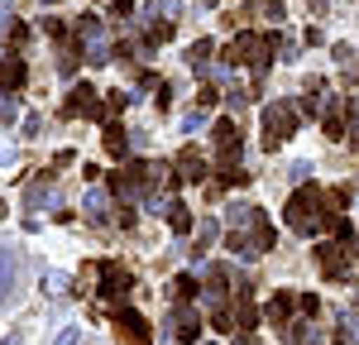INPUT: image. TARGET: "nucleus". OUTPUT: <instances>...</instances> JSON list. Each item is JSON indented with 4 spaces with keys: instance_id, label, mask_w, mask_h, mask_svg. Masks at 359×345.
<instances>
[{
    "instance_id": "8",
    "label": "nucleus",
    "mask_w": 359,
    "mask_h": 345,
    "mask_svg": "<svg viewBox=\"0 0 359 345\" xmlns=\"http://www.w3.org/2000/svg\"><path fill=\"white\" fill-rule=\"evenodd\" d=\"M316 259H321V273H326V278H345L350 264H355L350 245H316Z\"/></svg>"
},
{
    "instance_id": "10",
    "label": "nucleus",
    "mask_w": 359,
    "mask_h": 345,
    "mask_svg": "<svg viewBox=\"0 0 359 345\" xmlns=\"http://www.w3.org/2000/svg\"><path fill=\"white\" fill-rule=\"evenodd\" d=\"M125 292H130V273L106 259V264H101V297H125Z\"/></svg>"
},
{
    "instance_id": "26",
    "label": "nucleus",
    "mask_w": 359,
    "mask_h": 345,
    "mask_svg": "<svg viewBox=\"0 0 359 345\" xmlns=\"http://www.w3.org/2000/svg\"><path fill=\"white\" fill-rule=\"evenodd\" d=\"M245 177H249V172L240 168V158H235V163H225V168H221V182H230V187H235V182H245Z\"/></svg>"
},
{
    "instance_id": "11",
    "label": "nucleus",
    "mask_w": 359,
    "mask_h": 345,
    "mask_svg": "<svg viewBox=\"0 0 359 345\" xmlns=\"http://www.w3.org/2000/svg\"><path fill=\"white\" fill-rule=\"evenodd\" d=\"M172 336H177V341H196V336H201V316H196L192 307H177V312H172Z\"/></svg>"
},
{
    "instance_id": "15",
    "label": "nucleus",
    "mask_w": 359,
    "mask_h": 345,
    "mask_svg": "<svg viewBox=\"0 0 359 345\" xmlns=\"http://www.w3.org/2000/svg\"><path fill=\"white\" fill-rule=\"evenodd\" d=\"M120 336H130V345H149V321L139 312H120Z\"/></svg>"
},
{
    "instance_id": "14",
    "label": "nucleus",
    "mask_w": 359,
    "mask_h": 345,
    "mask_svg": "<svg viewBox=\"0 0 359 345\" xmlns=\"http://www.w3.org/2000/svg\"><path fill=\"white\" fill-rule=\"evenodd\" d=\"M25 77H29V67L20 58H5V62H0V91H20Z\"/></svg>"
},
{
    "instance_id": "9",
    "label": "nucleus",
    "mask_w": 359,
    "mask_h": 345,
    "mask_svg": "<svg viewBox=\"0 0 359 345\" xmlns=\"http://www.w3.org/2000/svg\"><path fill=\"white\" fill-rule=\"evenodd\" d=\"M211 140H216V149H221L225 163H235V154H240V130H235V120H216Z\"/></svg>"
},
{
    "instance_id": "13",
    "label": "nucleus",
    "mask_w": 359,
    "mask_h": 345,
    "mask_svg": "<svg viewBox=\"0 0 359 345\" xmlns=\"http://www.w3.org/2000/svg\"><path fill=\"white\" fill-rule=\"evenodd\" d=\"M106 206H111V192H106V187H91V192L82 197V211H86V221H91V226H101V221H106Z\"/></svg>"
},
{
    "instance_id": "7",
    "label": "nucleus",
    "mask_w": 359,
    "mask_h": 345,
    "mask_svg": "<svg viewBox=\"0 0 359 345\" xmlns=\"http://www.w3.org/2000/svg\"><path fill=\"white\" fill-rule=\"evenodd\" d=\"M67 120H82V115H106V106L96 101V86H72V96L62 101Z\"/></svg>"
},
{
    "instance_id": "22",
    "label": "nucleus",
    "mask_w": 359,
    "mask_h": 345,
    "mask_svg": "<svg viewBox=\"0 0 359 345\" xmlns=\"http://www.w3.org/2000/svg\"><path fill=\"white\" fill-rule=\"evenodd\" d=\"M163 211H168V226L177 230V235H187V230H192V216H187V206H182V201H168Z\"/></svg>"
},
{
    "instance_id": "31",
    "label": "nucleus",
    "mask_w": 359,
    "mask_h": 345,
    "mask_svg": "<svg viewBox=\"0 0 359 345\" xmlns=\"http://www.w3.org/2000/svg\"><path fill=\"white\" fill-rule=\"evenodd\" d=\"M43 292H62V273H48L43 278Z\"/></svg>"
},
{
    "instance_id": "35",
    "label": "nucleus",
    "mask_w": 359,
    "mask_h": 345,
    "mask_svg": "<svg viewBox=\"0 0 359 345\" xmlns=\"http://www.w3.org/2000/svg\"><path fill=\"white\" fill-rule=\"evenodd\" d=\"M0 345H25V341H20V336H10V341H0Z\"/></svg>"
},
{
    "instance_id": "6",
    "label": "nucleus",
    "mask_w": 359,
    "mask_h": 345,
    "mask_svg": "<svg viewBox=\"0 0 359 345\" xmlns=\"http://www.w3.org/2000/svg\"><path fill=\"white\" fill-rule=\"evenodd\" d=\"M20 297V250L0 245V307Z\"/></svg>"
},
{
    "instance_id": "4",
    "label": "nucleus",
    "mask_w": 359,
    "mask_h": 345,
    "mask_svg": "<svg viewBox=\"0 0 359 345\" xmlns=\"http://www.w3.org/2000/svg\"><path fill=\"white\" fill-rule=\"evenodd\" d=\"M77 39H82V48H86V62H115V48H111V39H106V25L96 20V15H82L77 20Z\"/></svg>"
},
{
    "instance_id": "29",
    "label": "nucleus",
    "mask_w": 359,
    "mask_h": 345,
    "mask_svg": "<svg viewBox=\"0 0 359 345\" xmlns=\"http://www.w3.org/2000/svg\"><path fill=\"white\" fill-rule=\"evenodd\" d=\"M111 15L115 20H130L135 15V0H111Z\"/></svg>"
},
{
    "instance_id": "36",
    "label": "nucleus",
    "mask_w": 359,
    "mask_h": 345,
    "mask_svg": "<svg viewBox=\"0 0 359 345\" xmlns=\"http://www.w3.org/2000/svg\"><path fill=\"white\" fill-rule=\"evenodd\" d=\"M321 5H326V0H311V10H321Z\"/></svg>"
},
{
    "instance_id": "1",
    "label": "nucleus",
    "mask_w": 359,
    "mask_h": 345,
    "mask_svg": "<svg viewBox=\"0 0 359 345\" xmlns=\"http://www.w3.org/2000/svg\"><path fill=\"white\" fill-rule=\"evenodd\" d=\"M283 221L297 230V235H316V230L331 221V211H326V197H321L316 187H302V192H292L287 211H283Z\"/></svg>"
},
{
    "instance_id": "3",
    "label": "nucleus",
    "mask_w": 359,
    "mask_h": 345,
    "mask_svg": "<svg viewBox=\"0 0 359 345\" xmlns=\"http://www.w3.org/2000/svg\"><path fill=\"white\" fill-rule=\"evenodd\" d=\"M292 130H297V106H292V101L264 106V149H278Z\"/></svg>"
},
{
    "instance_id": "19",
    "label": "nucleus",
    "mask_w": 359,
    "mask_h": 345,
    "mask_svg": "<svg viewBox=\"0 0 359 345\" xmlns=\"http://www.w3.org/2000/svg\"><path fill=\"white\" fill-rule=\"evenodd\" d=\"M321 125H326V135L340 140L345 135V115H340V101H321Z\"/></svg>"
},
{
    "instance_id": "30",
    "label": "nucleus",
    "mask_w": 359,
    "mask_h": 345,
    "mask_svg": "<svg viewBox=\"0 0 359 345\" xmlns=\"http://www.w3.org/2000/svg\"><path fill=\"white\" fill-rule=\"evenodd\" d=\"M172 288H177V297H192V292H196V283H192V278H177Z\"/></svg>"
},
{
    "instance_id": "37",
    "label": "nucleus",
    "mask_w": 359,
    "mask_h": 345,
    "mask_svg": "<svg viewBox=\"0 0 359 345\" xmlns=\"http://www.w3.org/2000/svg\"><path fill=\"white\" fill-rule=\"evenodd\" d=\"M0 216H5V206H0Z\"/></svg>"
},
{
    "instance_id": "17",
    "label": "nucleus",
    "mask_w": 359,
    "mask_h": 345,
    "mask_svg": "<svg viewBox=\"0 0 359 345\" xmlns=\"http://www.w3.org/2000/svg\"><path fill=\"white\" fill-rule=\"evenodd\" d=\"M259 221H264L259 206H230V211H225V226L230 230H249V226H259Z\"/></svg>"
},
{
    "instance_id": "32",
    "label": "nucleus",
    "mask_w": 359,
    "mask_h": 345,
    "mask_svg": "<svg viewBox=\"0 0 359 345\" xmlns=\"http://www.w3.org/2000/svg\"><path fill=\"white\" fill-rule=\"evenodd\" d=\"M182 10V0H158V15H177Z\"/></svg>"
},
{
    "instance_id": "21",
    "label": "nucleus",
    "mask_w": 359,
    "mask_h": 345,
    "mask_svg": "<svg viewBox=\"0 0 359 345\" xmlns=\"http://www.w3.org/2000/svg\"><path fill=\"white\" fill-rule=\"evenodd\" d=\"M106 149H111V158H125L130 154V135L120 125H106Z\"/></svg>"
},
{
    "instance_id": "5",
    "label": "nucleus",
    "mask_w": 359,
    "mask_h": 345,
    "mask_svg": "<svg viewBox=\"0 0 359 345\" xmlns=\"http://www.w3.org/2000/svg\"><path fill=\"white\" fill-rule=\"evenodd\" d=\"M269 245H273V226H269V216H264L259 226H249V230H230V250H235L240 259H259Z\"/></svg>"
},
{
    "instance_id": "34",
    "label": "nucleus",
    "mask_w": 359,
    "mask_h": 345,
    "mask_svg": "<svg viewBox=\"0 0 359 345\" xmlns=\"http://www.w3.org/2000/svg\"><path fill=\"white\" fill-rule=\"evenodd\" d=\"M350 120H355V125H359V96H355V101H350Z\"/></svg>"
},
{
    "instance_id": "24",
    "label": "nucleus",
    "mask_w": 359,
    "mask_h": 345,
    "mask_svg": "<svg viewBox=\"0 0 359 345\" xmlns=\"http://www.w3.org/2000/svg\"><path fill=\"white\" fill-rule=\"evenodd\" d=\"M287 312H292V297H287V292H278L273 302H269V321H278V326H283V321H287Z\"/></svg>"
},
{
    "instance_id": "25",
    "label": "nucleus",
    "mask_w": 359,
    "mask_h": 345,
    "mask_svg": "<svg viewBox=\"0 0 359 345\" xmlns=\"http://www.w3.org/2000/svg\"><path fill=\"white\" fill-rule=\"evenodd\" d=\"M335 62H340V67H350V72H359V58H355L350 43H335Z\"/></svg>"
},
{
    "instance_id": "28",
    "label": "nucleus",
    "mask_w": 359,
    "mask_h": 345,
    "mask_svg": "<svg viewBox=\"0 0 359 345\" xmlns=\"http://www.w3.org/2000/svg\"><path fill=\"white\" fill-rule=\"evenodd\" d=\"M125 106H130V96H125V91H111V101H106V115H120Z\"/></svg>"
},
{
    "instance_id": "20",
    "label": "nucleus",
    "mask_w": 359,
    "mask_h": 345,
    "mask_svg": "<svg viewBox=\"0 0 359 345\" xmlns=\"http://www.w3.org/2000/svg\"><path fill=\"white\" fill-rule=\"evenodd\" d=\"M211 53H216V43H211V39H196L192 48H187V62H192L196 72H206V67H211Z\"/></svg>"
},
{
    "instance_id": "12",
    "label": "nucleus",
    "mask_w": 359,
    "mask_h": 345,
    "mask_svg": "<svg viewBox=\"0 0 359 345\" xmlns=\"http://www.w3.org/2000/svg\"><path fill=\"white\" fill-rule=\"evenodd\" d=\"M177 168H182L187 182H201V177H206V158H201V149H196V144H187V149L177 154Z\"/></svg>"
},
{
    "instance_id": "18",
    "label": "nucleus",
    "mask_w": 359,
    "mask_h": 345,
    "mask_svg": "<svg viewBox=\"0 0 359 345\" xmlns=\"http://www.w3.org/2000/svg\"><path fill=\"white\" fill-rule=\"evenodd\" d=\"M225 288H230V273H225V269H206V302H211V307L225 302Z\"/></svg>"
},
{
    "instance_id": "23",
    "label": "nucleus",
    "mask_w": 359,
    "mask_h": 345,
    "mask_svg": "<svg viewBox=\"0 0 359 345\" xmlns=\"http://www.w3.org/2000/svg\"><path fill=\"white\" fill-rule=\"evenodd\" d=\"M20 120V101H15V91H0V125H15Z\"/></svg>"
},
{
    "instance_id": "27",
    "label": "nucleus",
    "mask_w": 359,
    "mask_h": 345,
    "mask_svg": "<svg viewBox=\"0 0 359 345\" xmlns=\"http://www.w3.org/2000/svg\"><path fill=\"white\" fill-rule=\"evenodd\" d=\"M216 221H201V230H196V250H201V245H211V240H216Z\"/></svg>"
},
{
    "instance_id": "16",
    "label": "nucleus",
    "mask_w": 359,
    "mask_h": 345,
    "mask_svg": "<svg viewBox=\"0 0 359 345\" xmlns=\"http://www.w3.org/2000/svg\"><path fill=\"white\" fill-rule=\"evenodd\" d=\"M57 187L53 182H34V187H29V206H34V211H57Z\"/></svg>"
},
{
    "instance_id": "38",
    "label": "nucleus",
    "mask_w": 359,
    "mask_h": 345,
    "mask_svg": "<svg viewBox=\"0 0 359 345\" xmlns=\"http://www.w3.org/2000/svg\"><path fill=\"white\" fill-rule=\"evenodd\" d=\"M48 5H53V0H48Z\"/></svg>"
},
{
    "instance_id": "2",
    "label": "nucleus",
    "mask_w": 359,
    "mask_h": 345,
    "mask_svg": "<svg viewBox=\"0 0 359 345\" xmlns=\"http://www.w3.org/2000/svg\"><path fill=\"white\" fill-rule=\"evenodd\" d=\"M278 53V39L273 34H240L235 43H230V58L235 62H249L254 67V77H264L269 72V58Z\"/></svg>"
},
{
    "instance_id": "33",
    "label": "nucleus",
    "mask_w": 359,
    "mask_h": 345,
    "mask_svg": "<svg viewBox=\"0 0 359 345\" xmlns=\"http://www.w3.org/2000/svg\"><path fill=\"white\" fill-rule=\"evenodd\" d=\"M57 345H77V326H67V331L57 336Z\"/></svg>"
}]
</instances>
